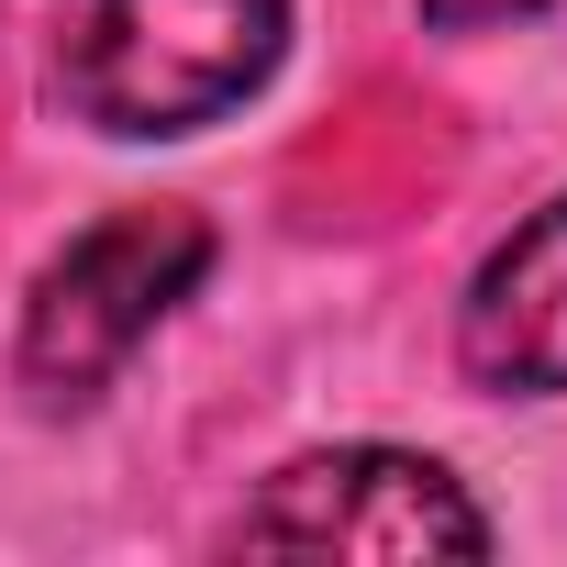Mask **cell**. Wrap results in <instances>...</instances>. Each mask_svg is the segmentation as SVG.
<instances>
[{
  "label": "cell",
  "instance_id": "6da1fadb",
  "mask_svg": "<svg viewBox=\"0 0 567 567\" xmlns=\"http://www.w3.org/2000/svg\"><path fill=\"white\" fill-rule=\"evenodd\" d=\"M290 56V0H56L45 90L90 134H200Z\"/></svg>",
  "mask_w": 567,
  "mask_h": 567
},
{
  "label": "cell",
  "instance_id": "7a4b0ae2",
  "mask_svg": "<svg viewBox=\"0 0 567 567\" xmlns=\"http://www.w3.org/2000/svg\"><path fill=\"white\" fill-rule=\"evenodd\" d=\"M212 278V223L200 212H167V200H145V212H112V223H90L45 278H34V301H23V379H34V401H101L112 390V368Z\"/></svg>",
  "mask_w": 567,
  "mask_h": 567
},
{
  "label": "cell",
  "instance_id": "3957f363",
  "mask_svg": "<svg viewBox=\"0 0 567 567\" xmlns=\"http://www.w3.org/2000/svg\"><path fill=\"white\" fill-rule=\"evenodd\" d=\"M245 556H489V512L456 489V467L412 445H323L290 456L234 523Z\"/></svg>",
  "mask_w": 567,
  "mask_h": 567
},
{
  "label": "cell",
  "instance_id": "277c9868",
  "mask_svg": "<svg viewBox=\"0 0 567 567\" xmlns=\"http://www.w3.org/2000/svg\"><path fill=\"white\" fill-rule=\"evenodd\" d=\"M456 357L478 390H523V401L567 390V200H545L512 245H489L456 312Z\"/></svg>",
  "mask_w": 567,
  "mask_h": 567
},
{
  "label": "cell",
  "instance_id": "5b68a950",
  "mask_svg": "<svg viewBox=\"0 0 567 567\" xmlns=\"http://www.w3.org/2000/svg\"><path fill=\"white\" fill-rule=\"evenodd\" d=\"M523 12H545V0H423L434 34H478V23H523Z\"/></svg>",
  "mask_w": 567,
  "mask_h": 567
}]
</instances>
